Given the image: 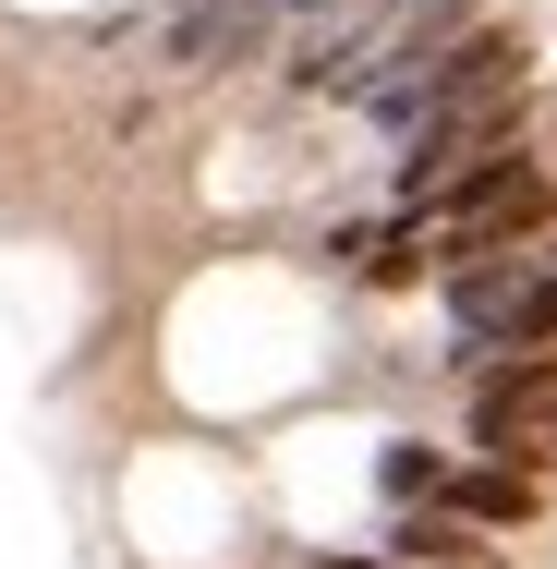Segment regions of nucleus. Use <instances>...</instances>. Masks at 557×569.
Wrapping results in <instances>:
<instances>
[{"label":"nucleus","mask_w":557,"mask_h":569,"mask_svg":"<svg viewBox=\"0 0 557 569\" xmlns=\"http://www.w3.org/2000/svg\"><path fill=\"white\" fill-rule=\"evenodd\" d=\"M448 509H473V521H521V485H509V472H460Z\"/></svg>","instance_id":"nucleus-2"},{"label":"nucleus","mask_w":557,"mask_h":569,"mask_svg":"<svg viewBox=\"0 0 557 569\" xmlns=\"http://www.w3.org/2000/svg\"><path fill=\"white\" fill-rule=\"evenodd\" d=\"M279 24H291V0H195V12H170L158 61H170V73H230V61H255Z\"/></svg>","instance_id":"nucleus-1"},{"label":"nucleus","mask_w":557,"mask_h":569,"mask_svg":"<svg viewBox=\"0 0 557 569\" xmlns=\"http://www.w3.org/2000/svg\"><path fill=\"white\" fill-rule=\"evenodd\" d=\"M557 328V279H534V291H521V328H509V340H546Z\"/></svg>","instance_id":"nucleus-3"}]
</instances>
